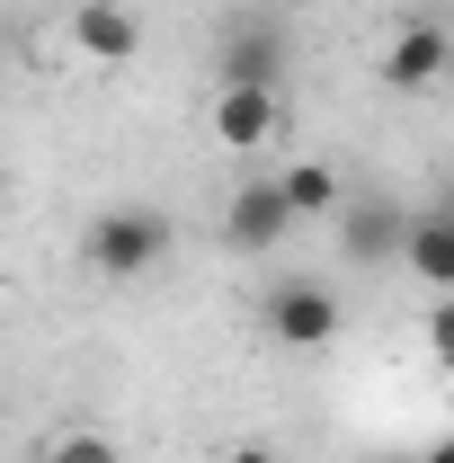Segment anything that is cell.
<instances>
[{"instance_id":"6da1fadb","label":"cell","mask_w":454,"mask_h":463,"mask_svg":"<svg viewBox=\"0 0 454 463\" xmlns=\"http://www.w3.org/2000/svg\"><path fill=\"white\" fill-rule=\"evenodd\" d=\"M80 250H90V268H99V277L125 286V277H143V268H161V259H170V214H161V205H108V214L90 223Z\"/></svg>"},{"instance_id":"7a4b0ae2","label":"cell","mask_w":454,"mask_h":463,"mask_svg":"<svg viewBox=\"0 0 454 463\" xmlns=\"http://www.w3.org/2000/svg\"><path fill=\"white\" fill-rule=\"evenodd\" d=\"M259 321H268V339L294 347V356H312V347L339 339V303H330V286H312V277L268 286V294H259Z\"/></svg>"},{"instance_id":"3957f363","label":"cell","mask_w":454,"mask_h":463,"mask_svg":"<svg viewBox=\"0 0 454 463\" xmlns=\"http://www.w3.org/2000/svg\"><path fill=\"white\" fill-rule=\"evenodd\" d=\"M205 134L241 152V161H259L268 143H277V90H259V80H223L214 90V108H205Z\"/></svg>"},{"instance_id":"277c9868","label":"cell","mask_w":454,"mask_h":463,"mask_svg":"<svg viewBox=\"0 0 454 463\" xmlns=\"http://www.w3.org/2000/svg\"><path fill=\"white\" fill-rule=\"evenodd\" d=\"M446 71H454V36L437 27V18H410L393 45H383V90H401V99L446 90Z\"/></svg>"},{"instance_id":"5b68a950","label":"cell","mask_w":454,"mask_h":463,"mask_svg":"<svg viewBox=\"0 0 454 463\" xmlns=\"http://www.w3.org/2000/svg\"><path fill=\"white\" fill-rule=\"evenodd\" d=\"M285 232H294V205H285L277 178L232 187V205H223V241H232V250H277Z\"/></svg>"},{"instance_id":"8992f818","label":"cell","mask_w":454,"mask_h":463,"mask_svg":"<svg viewBox=\"0 0 454 463\" xmlns=\"http://www.w3.org/2000/svg\"><path fill=\"white\" fill-rule=\"evenodd\" d=\"M223 80H259L285 90V18H241L223 36Z\"/></svg>"},{"instance_id":"52a82bcc","label":"cell","mask_w":454,"mask_h":463,"mask_svg":"<svg viewBox=\"0 0 454 463\" xmlns=\"http://www.w3.org/2000/svg\"><path fill=\"white\" fill-rule=\"evenodd\" d=\"M71 45L90 62H134L143 54V18H134L125 0H80V9H71Z\"/></svg>"},{"instance_id":"ba28073f","label":"cell","mask_w":454,"mask_h":463,"mask_svg":"<svg viewBox=\"0 0 454 463\" xmlns=\"http://www.w3.org/2000/svg\"><path fill=\"white\" fill-rule=\"evenodd\" d=\"M401 268L428 294H454V214H410L401 232Z\"/></svg>"},{"instance_id":"9c48e42d","label":"cell","mask_w":454,"mask_h":463,"mask_svg":"<svg viewBox=\"0 0 454 463\" xmlns=\"http://www.w3.org/2000/svg\"><path fill=\"white\" fill-rule=\"evenodd\" d=\"M277 187H285V205H294V223L339 214V205H347V187H339V170H330V161H294V170H277Z\"/></svg>"},{"instance_id":"30bf717a","label":"cell","mask_w":454,"mask_h":463,"mask_svg":"<svg viewBox=\"0 0 454 463\" xmlns=\"http://www.w3.org/2000/svg\"><path fill=\"white\" fill-rule=\"evenodd\" d=\"M401 232L410 223H401L393 205H356V214H347V259H393Z\"/></svg>"},{"instance_id":"8fae6325","label":"cell","mask_w":454,"mask_h":463,"mask_svg":"<svg viewBox=\"0 0 454 463\" xmlns=\"http://www.w3.org/2000/svg\"><path fill=\"white\" fill-rule=\"evenodd\" d=\"M36 463H116V437H99V428H62V437L36 446Z\"/></svg>"},{"instance_id":"7c38bea8","label":"cell","mask_w":454,"mask_h":463,"mask_svg":"<svg viewBox=\"0 0 454 463\" xmlns=\"http://www.w3.org/2000/svg\"><path fill=\"white\" fill-rule=\"evenodd\" d=\"M428 356L454 374V294H437V303H428Z\"/></svg>"},{"instance_id":"4fadbf2b","label":"cell","mask_w":454,"mask_h":463,"mask_svg":"<svg viewBox=\"0 0 454 463\" xmlns=\"http://www.w3.org/2000/svg\"><path fill=\"white\" fill-rule=\"evenodd\" d=\"M223 463H277V446H259V437H241V446H223Z\"/></svg>"},{"instance_id":"5bb4252c","label":"cell","mask_w":454,"mask_h":463,"mask_svg":"<svg viewBox=\"0 0 454 463\" xmlns=\"http://www.w3.org/2000/svg\"><path fill=\"white\" fill-rule=\"evenodd\" d=\"M419 463H454V437H437V446H419Z\"/></svg>"},{"instance_id":"9a60e30c","label":"cell","mask_w":454,"mask_h":463,"mask_svg":"<svg viewBox=\"0 0 454 463\" xmlns=\"http://www.w3.org/2000/svg\"><path fill=\"white\" fill-rule=\"evenodd\" d=\"M374 463H419V455H374Z\"/></svg>"},{"instance_id":"2e32d148","label":"cell","mask_w":454,"mask_h":463,"mask_svg":"<svg viewBox=\"0 0 454 463\" xmlns=\"http://www.w3.org/2000/svg\"><path fill=\"white\" fill-rule=\"evenodd\" d=\"M277 9H303V0H277Z\"/></svg>"}]
</instances>
